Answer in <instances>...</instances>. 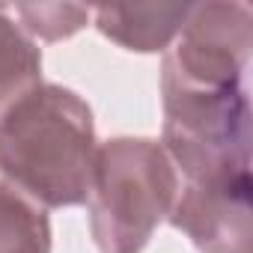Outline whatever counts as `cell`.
Instances as JSON below:
<instances>
[{
  "label": "cell",
  "mask_w": 253,
  "mask_h": 253,
  "mask_svg": "<svg viewBox=\"0 0 253 253\" xmlns=\"http://www.w3.org/2000/svg\"><path fill=\"white\" fill-rule=\"evenodd\" d=\"M95 155L92 110L69 86L42 84L0 119V179L45 211L89 200Z\"/></svg>",
  "instance_id": "obj_1"
},
{
  "label": "cell",
  "mask_w": 253,
  "mask_h": 253,
  "mask_svg": "<svg viewBox=\"0 0 253 253\" xmlns=\"http://www.w3.org/2000/svg\"><path fill=\"white\" fill-rule=\"evenodd\" d=\"M179 194V173L152 137L98 143L89 188V232L98 253H143Z\"/></svg>",
  "instance_id": "obj_2"
},
{
  "label": "cell",
  "mask_w": 253,
  "mask_h": 253,
  "mask_svg": "<svg viewBox=\"0 0 253 253\" xmlns=\"http://www.w3.org/2000/svg\"><path fill=\"white\" fill-rule=\"evenodd\" d=\"M161 146L185 182L250 170L253 113L247 86L223 92L161 89Z\"/></svg>",
  "instance_id": "obj_3"
},
{
  "label": "cell",
  "mask_w": 253,
  "mask_h": 253,
  "mask_svg": "<svg viewBox=\"0 0 253 253\" xmlns=\"http://www.w3.org/2000/svg\"><path fill=\"white\" fill-rule=\"evenodd\" d=\"M253 12L244 3L191 6L173 48L164 51L161 89L223 92L247 86Z\"/></svg>",
  "instance_id": "obj_4"
},
{
  "label": "cell",
  "mask_w": 253,
  "mask_h": 253,
  "mask_svg": "<svg viewBox=\"0 0 253 253\" xmlns=\"http://www.w3.org/2000/svg\"><path fill=\"white\" fill-rule=\"evenodd\" d=\"M200 253H250L253 176L250 170L185 182L167 214Z\"/></svg>",
  "instance_id": "obj_5"
},
{
  "label": "cell",
  "mask_w": 253,
  "mask_h": 253,
  "mask_svg": "<svg viewBox=\"0 0 253 253\" xmlns=\"http://www.w3.org/2000/svg\"><path fill=\"white\" fill-rule=\"evenodd\" d=\"M191 12V3H134V6H95V30L125 51L158 54L167 51Z\"/></svg>",
  "instance_id": "obj_6"
},
{
  "label": "cell",
  "mask_w": 253,
  "mask_h": 253,
  "mask_svg": "<svg viewBox=\"0 0 253 253\" xmlns=\"http://www.w3.org/2000/svg\"><path fill=\"white\" fill-rule=\"evenodd\" d=\"M39 86L42 51L15 21L12 9L0 3V119Z\"/></svg>",
  "instance_id": "obj_7"
},
{
  "label": "cell",
  "mask_w": 253,
  "mask_h": 253,
  "mask_svg": "<svg viewBox=\"0 0 253 253\" xmlns=\"http://www.w3.org/2000/svg\"><path fill=\"white\" fill-rule=\"evenodd\" d=\"M0 253H51L48 211L3 179H0Z\"/></svg>",
  "instance_id": "obj_8"
},
{
  "label": "cell",
  "mask_w": 253,
  "mask_h": 253,
  "mask_svg": "<svg viewBox=\"0 0 253 253\" xmlns=\"http://www.w3.org/2000/svg\"><path fill=\"white\" fill-rule=\"evenodd\" d=\"M15 15L24 21L21 27L27 30V36H39L45 42H60V39H69L78 30H84L92 9L75 6V3H18Z\"/></svg>",
  "instance_id": "obj_9"
}]
</instances>
